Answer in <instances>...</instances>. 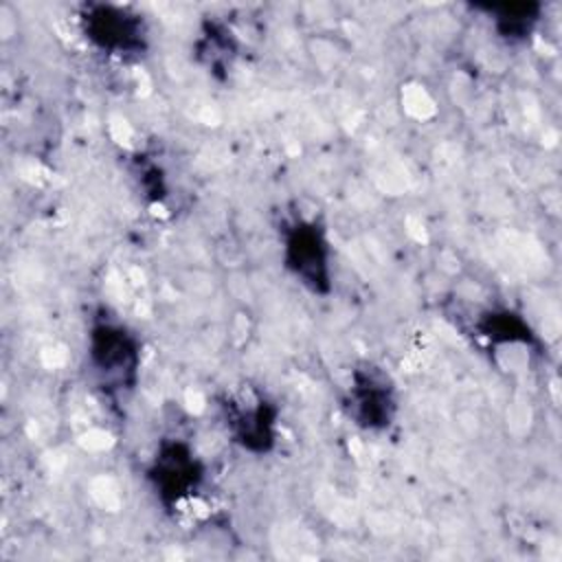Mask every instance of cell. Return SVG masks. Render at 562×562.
Listing matches in <instances>:
<instances>
[{"instance_id": "obj_1", "label": "cell", "mask_w": 562, "mask_h": 562, "mask_svg": "<svg viewBox=\"0 0 562 562\" xmlns=\"http://www.w3.org/2000/svg\"><path fill=\"white\" fill-rule=\"evenodd\" d=\"M288 266L314 290L327 281V246L312 224H301L288 239Z\"/></svg>"}, {"instance_id": "obj_2", "label": "cell", "mask_w": 562, "mask_h": 562, "mask_svg": "<svg viewBox=\"0 0 562 562\" xmlns=\"http://www.w3.org/2000/svg\"><path fill=\"white\" fill-rule=\"evenodd\" d=\"M86 33L101 48L130 50L138 46L140 22L116 7H97L86 15Z\"/></svg>"}, {"instance_id": "obj_3", "label": "cell", "mask_w": 562, "mask_h": 562, "mask_svg": "<svg viewBox=\"0 0 562 562\" xmlns=\"http://www.w3.org/2000/svg\"><path fill=\"white\" fill-rule=\"evenodd\" d=\"M198 476H200L198 465L189 454V450L182 446H171L162 450L160 457L156 459L154 481L162 498L180 501L195 487Z\"/></svg>"}, {"instance_id": "obj_4", "label": "cell", "mask_w": 562, "mask_h": 562, "mask_svg": "<svg viewBox=\"0 0 562 562\" xmlns=\"http://www.w3.org/2000/svg\"><path fill=\"white\" fill-rule=\"evenodd\" d=\"M92 358L99 371L105 375H123L125 371L134 369L136 349L123 329L103 325L92 334Z\"/></svg>"}, {"instance_id": "obj_5", "label": "cell", "mask_w": 562, "mask_h": 562, "mask_svg": "<svg viewBox=\"0 0 562 562\" xmlns=\"http://www.w3.org/2000/svg\"><path fill=\"white\" fill-rule=\"evenodd\" d=\"M382 386L384 384L375 386L371 378H369V384L353 386V406L360 411V419H364L367 426L389 424L391 397H389V389H382Z\"/></svg>"}]
</instances>
